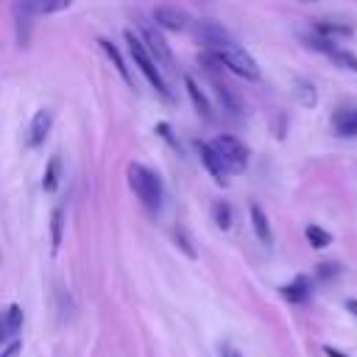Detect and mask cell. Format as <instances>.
Listing matches in <instances>:
<instances>
[{
  "instance_id": "13",
  "label": "cell",
  "mask_w": 357,
  "mask_h": 357,
  "mask_svg": "<svg viewBox=\"0 0 357 357\" xmlns=\"http://www.w3.org/2000/svg\"><path fill=\"white\" fill-rule=\"evenodd\" d=\"M332 128L337 137H357V109H340L332 117Z\"/></svg>"
},
{
  "instance_id": "5",
  "label": "cell",
  "mask_w": 357,
  "mask_h": 357,
  "mask_svg": "<svg viewBox=\"0 0 357 357\" xmlns=\"http://www.w3.org/2000/svg\"><path fill=\"white\" fill-rule=\"evenodd\" d=\"M50 126H53V114H50L47 109H39V112L33 114L31 126H28V137H25L28 148H39V145L47 139V134H50Z\"/></svg>"
},
{
  "instance_id": "18",
  "label": "cell",
  "mask_w": 357,
  "mask_h": 357,
  "mask_svg": "<svg viewBox=\"0 0 357 357\" xmlns=\"http://www.w3.org/2000/svg\"><path fill=\"white\" fill-rule=\"evenodd\" d=\"M304 237H307V243H310L312 248H326V245L332 243V234H329L326 229H321L318 223H310V226L304 229Z\"/></svg>"
},
{
  "instance_id": "16",
  "label": "cell",
  "mask_w": 357,
  "mask_h": 357,
  "mask_svg": "<svg viewBox=\"0 0 357 357\" xmlns=\"http://www.w3.org/2000/svg\"><path fill=\"white\" fill-rule=\"evenodd\" d=\"M312 31H315L318 36H326V39H332V36H351V25H343V22H326V20H318V22L312 25Z\"/></svg>"
},
{
  "instance_id": "2",
  "label": "cell",
  "mask_w": 357,
  "mask_h": 357,
  "mask_svg": "<svg viewBox=\"0 0 357 357\" xmlns=\"http://www.w3.org/2000/svg\"><path fill=\"white\" fill-rule=\"evenodd\" d=\"M126 45H128V53H131L134 64H137V67H139V73L148 78V84H151V86L159 92V98L170 100L173 95H170V89H167V81H165L162 70L156 67V61L151 59V53H148V47L142 45V39H139L134 31H126Z\"/></svg>"
},
{
  "instance_id": "3",
  "label": "cell",
  "mask_w": 357,
  "mask_h": 357,
  "mask_svg": "<svg viewBox=\"0 0 357 357\" xmlns=\"http://www.w3.org/2000/svg\"><path fill=\"white\" fill-rule=\"evenodd\" d=\"M209 145L215 148V153L220 156V162H223V167H226L229 173H243V170L248 167V148H245L237 137H231V134H218Z\"/></svg>"
},
{
  "instance_id": "26",
  "label": "cell",
  "mask_w": 357,
  "mask_h": 357,
  "mask_svg": "<svg viewBox=\"0 0 357 357\" xmlns=\"http://www.w3.org/2000/svg\"><path fill=\"white\" fill-rule=\"evenodd\" d=\"M218 354H220V357H243V354H240V351H237V349H234L231 343H220Z\"/></svg>"
},
{
  "instance_id": "23",
  "label": "cell",
  "mask_w": 357,
  "mask_h": 357,
  "mask_svg": "<svg viewBox=\"0 0 357 357\" xmlns=\"http://www.w3.org/2000/svg\"><path fill=\"white\" fill-rule=\"evenodd\" d=\"M340 271H343V268H340L337 262H321V265L315 268V276H318V279H324V282H329V279H337V276H340Z\"/></svg>"
},
{
  "instance_id": "7",
  "label": "cell",
  "mask_w": 357,
  "mask_h": 357,
  "mask_svg": "<svg viewBox=\"0 0 357 357\" xmlns=\"http://www.w3.org/2000/svg\"><path fill=\"white\" fill-rule=\"evenodd\" d=\"M198 153H201V162H204V167L209 170V176L218 181V184H229V170L223 167V162H220V156L215 153V148L209 145V142H198Z\"/></svg>"
},
{
  "instance_id": "25",
  "label": "cell",
  "mask_w": 357,
  "mask_h": 357,
  "mask_svg": "<svg viewBox=\"0 0 357 357\" xmlns=\"http://www.w3.org/2000/svg\"><path fill=\"white\" fill-rule=\"evenodd\" d=\"M156 131H159V137H162V139H167L173 148H178V142L173 139V131H170V126H167V123H159V126H156Z\"/></svg>"
},
{
  "instance_id": "22",
  "label": "cell",
  "mask_w": 357,
  "mask_h": 357,
  "mask_svg": "<svg viewBox=\"0 0 357 357\" xmlns=\"http://www.w3.org/2000/svg\"><path fill=\"white\" fill-rule=\"evenodd\" d=\"M61 223H64V209L56 206L53 215H50V231H53V248H59L61 243Z\"/></svg>"
},
{
  "instance_id": "12",
  "label": "cell",
  "mask_w": 357,
  "mask_h": 357,
  "mask_svg": "<svg viewBox=\"0 0 357 357\" xmlns=\"http://www.w3.org/2000/svg\"><path fill=\"white\" fill-rule=\"evenodd\" d=\"M251 226H254V234H257V240L262 243V245H271L273 243V234H271V223H268V215L262 212V206L259 204H251Z\"/></svg>"
},
{
  "instance_id": "10",
  "label": "cell",
  "mask_w": 357,
  "mask_h": 357,
  "mask_svg": "<svg viewBox=\"0 0 357 357\" xmlns=\"http://www.w3.org/2000/svg\"><path fill=\"white\" fill-rule=\"evenodd\" d=\"M184 89H187V95H190L195 112H198L204 120H212V103H209V98L204 95V89L198 86V81H195L192 75H184Z\"/></svg>"
},
{
  "instance_id": "28",
  "label": "cell",
  "mask_w": 357,
  "mask_h": 357,
  "mask_svg": "<svg viewBox=\"0 0 357 357\" xmlns=\"http://www.w3.org/2000/svg\"><path fill=\"white\" fill-rule=\"evenodd\" d=\"M346 310H349L351 315H357V298H346Z\"/></svg>"
},
{
  "instance_id": "6",
  "label": "cell",
  "mask_w": 357,
  "mask_h": 357,
  "mask_svg": "<svg viewBox=\"0 0 357 357\" xmlns=\"http://www.w3.org/2000/svg\"><path fill=\"white\" fill-rule=\"evenodd\" d=\"M153 22L156 28H165V31H184L187 28V14L173 8V6H156L153 8Z\"/></svg>"
},
{
  "instance_id": "11",
  "label": "cell",
  "mask_w": 357,
  "mask_h": 357,
  "mask_svg": "<svg viewBox=\"0 0 357 357\" xmlns=\"http://www.w3.org/2000/svg\"><path fill=\"white\" fill-rule=\"evenodd\" d=\"M73 0H20L17 8H22L25 14H56L64 11Z\"/></svg>"
},
{
  "instance_id": "4",
  "label": "cell",
  "mask_w": 357,
  "mask_h": 357,
  "mask_svg": "<svg viewBox=\"0 0 357 357\" xmlns=\"http://www.w3.org/2000/svg\"><path fill=\"white\" fill-rule=\"evenodd\" d=\"M142 45L148 47V53H151V59L156 61V67L159 70H165V73H176V61H173V53H170V47H167V42H165V36L159 33V28H151V25H142Z\"/></svg>"
},
{
  "instance_id": "17",
  "label": "cell",
  "mask_w": 357,
  "mask_h": 357,
  "mask_svg": "<svg viewBox=\"0 0 357 357\" xmlns=\"http://www.w3.org/2000/svg\"><path fill=\"white\" fill-rule=\"evenodd\" d=\"M59 181H61V159L53 156V159L47 162V167H45V176H42V187H45V192H53V190L59 187Z\"/></svg>"
},
{
  "instance_id": "8",
  "label": "cell",
  "mask_w": 357,
  "mask_h": 357,
  "mask_svg": "<svg viewBox=\"0 0 357 357\" xmlns=\"http://www.w3.org/2000/svg\"><path fill=\"white\" fill-rule=\"evenodd\" d=\"M20 329H22V307H20V304H11V307L0 315V346L11 343Z\"/></svg>"
},
{
  "instance_id": "1",
  "label": "cell",
  "mask_w": 357,
  "mask_h": 357,
  "mask_svg": "<svg viewBox=\"0 0 357 357\" xmlns=\"http://www.w3.org/2000/svg\"><path fill=\"white\" fill-rule=\"evenodd\" d=\"M128 187L134 190V195L142 201L145 209L156 212L162 206V181L151 167H145L139 162L128 165Z\"/></svg>"
},
{
  "instance_id": "9",
  "label": "cell",
  "mask_w": 357,
  "mask_h": 357,
  "mask_svg": "<svg viewBox=\"0 0 357 357\" xmlns=\"http://www.w3.org/2000/svg\"><path fill=\"white\" fill-rule=\"evenodd\" d=\"M279 293H282V298H287L290 304H304V301H310V296H312V282H310L307 276H296L290 284L279 287Z\"/></svg>"
},
{
  "instance_id": "29",
  "label": "cell",
  "mask_w": 357,
  "mask_h": 357,
  "mask_svg": "<svg viewBox=\"0 0 357 357\" xmlns=\"http://www.w3.org/2000/svg\"><path fill=\"white\" fill-rule=\"evenodd\" d=\"M304 3H310V0H304Z\"/></svg>"
},
{
  "instance_id": "19",
  "label": "cell",
  "mask_w": 357,
  "mask_h": 357,
  "mask_svg": "<svg viewBox=\"0 0 357 357\" xmlns=\"http://www.w3.org/2000/svg\"><path fill=\"white\" fill-rule=\"evenodd\" d=\"M337 67H343V70H351V73H357V56L351 53V50H346V47H332L329 53H326Z\"/></svg>"
},
{
  "instance_id": "27",
  "label": "cell",
  "mask_w": 357,
  "mask_h": 357,
  "mask_svg": "<svg viewBox=\"0 0 357 357\" xmlns=\"http://www.w3.org/2000/svg\"><path fill=\"white\" fill-rule=\"evenodd\" d=\"M324 354H326V357H349V354H343V351L335 349V346H324Z\"/></svg>"
},
{
  "instance_id": "14",
  "label": "cell",
  "mask_w": 357,
  "mask_h": 357,
  "mask_svg": "<svg viewBox=\"0 0 357 357\" xmlns=\"http://www.w3.org/2000/svg\"><path fill=\"white\" fill-rule=\"evenodd\" d=\"M98 45H100V50L109 56V61L114 64V70L120 73V78L131 86V84H134V81H131V73H128V67H126V59H123V56H120V50L114 47V42H109V39H98Z\"/></svg>"
},
{
  "instance_id": "24",
  "label": "cell",
  "mask_w": 357,
  "mask_h": 357,
  "mask_svg": "<svg viewBox=\"0 0 357 357\" xmlns=\"http://www.w3.org/2000/svg\"><path fill=\"white\" fill-rule=\"evenodd\" d=\"M20 351H22V343L14 337L11 343H6V346L0 349V357H20Z\"/></svg>"
},
{
  "instance_id": "20",
  "label": "cell",
  "mask_w": 357,
  "mask_h": 357,
  "mask_svg": "<svg viewBox=\"0 0 357 357\" xmlns=\"http://www.w3.org/2000/svg\"><path fill=\"white\" fill-rule=\"evenodd\" d=\"M296 98L301 100V106H315V100H318V95H315V86L310 84V81H296Z\"/></svg>"
},
{
  "instance_id": "15",
  "label": "cell",
  "mask_w": 357,
  "mask_h": 357,
  "mask_svg": "<svg viewBox=\"0 0 357 357\" xmlns=\"http://www.w3.org/2000/svg\"><path fill=\"white\" fill-rule=\"evenodd\" d=\"M215 92H218V98H220V103H223V112H229V114H240V112H243L237 95H234L223 81H218V78H215Z\"/></svg>"
},
{
  "instance_id": "21",
  "label": "cell",
  "mask_w": 357,
  "mask_h": 357,
  "mask_svg": "<svg viewBox=\"0 0 357 357\" xmlns=\"http://www.w3.org/2000/svg\"><path fill=\"white\" fill-rule=\"evenodd\" d=\"M212 218H215V223L220 229H229L231 226V206L226 201H215L212 204Z\"/></svg>"
}]
</instances>
